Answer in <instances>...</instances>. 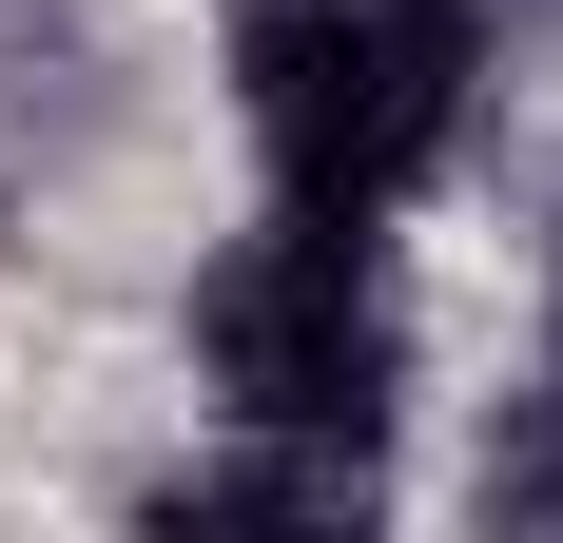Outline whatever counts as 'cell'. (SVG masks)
<instances>
[{"instance_id": "1", "label": "cell", "mask_w": 563, "mask_h": 543, "mask_svg": "<svg viewBox=\"0 0 563 543\" xmlns=\"http://www.w3.org/2000/svg\"><path fill=\"white\" fill-rule=\"evenodd\" d=\"M466 98H486V0H233V117L291 214L389 233L466 156Z\"/></svg>"}, {"instance_id": "2", "label": "cell", "mask_w": 563, "mask_h": 543, "mask_svg": "<svg viewBox=\"0 0 563 543\" xmlns=\"http://www.w3.org/2000/svg\"><path fill=\"white\" fill-rule=\"evenodd\" d=\"M195 369L253 446H273L291 505L350 486V446L389 428V233L369 214H253L214 272H195Z\"/></svg>"}, {"instance_id": "3", "label": "cell", "mask_w": 563, "mask_h": 543, "mask_svg": "<svg viewBox=\"0 0 563 543\" xmlns=\"http://www.w3.org/2000/svg\"><path fill=\"white\" fill-rule=\"evenodd\" d=\"M544 428H563V233H544ZM525 505H563V446L525 466Z\"/></svg>"}]
</instances>
